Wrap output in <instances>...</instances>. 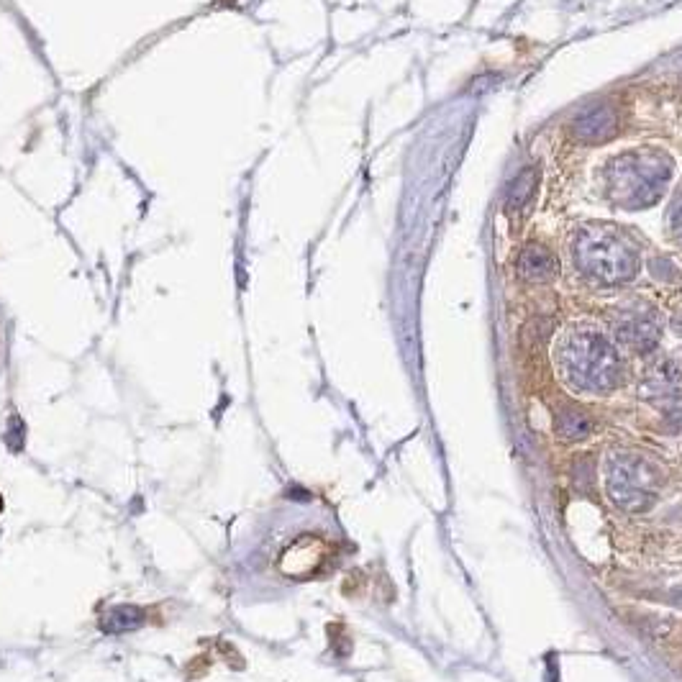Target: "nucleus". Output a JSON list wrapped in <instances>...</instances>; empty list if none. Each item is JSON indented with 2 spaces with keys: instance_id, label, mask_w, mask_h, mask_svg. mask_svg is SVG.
Returning <instances> with one entry per match:
<instances>
[{
  "instance_id": "1",
  "label": "nucleus",
  "mask_w": 682,
  "mask_h": 682,
  "mask_svg": "<svg viewBox=\"0 0 682 682\" xmlns=\"http://www.w3.org/2000/svg\"><path fill=\"white\" fill-rule=\"evenodd\" d=\"M554 365L562 380L580 393L603 395L624 383V362L616 347L588 324H572L557 336Z\"/></svg>"
},
{
  "instance_id": "9",
  "label": "nucleus",
  "mask_w": 682,
  "mask_h": 682,
  "mask_svg": "<svg viewBox=\"0 0 682 682\" xmlns=\"http://www.w3.org/2000/svg\"><path fill=\"white\" fill-rule=\"evenodd\" d=\"M554 431L559 439L583 441L593 434V418L577 406H562L554 416Z\"/></svg>"
},
{
  "instance_id": "4",
  "label": "nucleus",
  "mask_w": 682,
  "mask_h": 682,
  "mask_svg": "<svg viewBox=\"0 0 682 682\" xmlns=\"http://www.w3.org/2000/svg\"><path fill=\"white\" fill-rule=\"evenodd\" d=\"M665 485V470L634 452H616L606 459V493L626 513H647L657 506Z\"/></svg>"
},
{
  "instance_id": "5",
  "label": "nucleus",
  "mask_w": 682,
  "mask_h": 682,
  "mask_svg": "<svg viewBox=\"0 0 682 682\" xmlns=\"http://www.w3.org/2000/svg\"><path fill=\"white\" fill-rule=\"evenodd\" d=\"M662 316L657 313V308L649 306V303H626V306L618 308L613 313V334H616L618 344L636 354H647L662 339Z\"/></svg>"
},
{
  "instance_id": "7",
  "label": "nucleus",
  "mask_w": 682,
  "mask_h": 682,
  "mask_svg": "<svg viewBox=\"0 0 682 682\" xmlns=\"http://www.w3.org/2000/svg\"><path fill=\"white\" fill-rule=\"evenodd\" d=\"M621 118L611 103H593L572 124V134L583 144H603L618 134Z\"/></svg>"
},
{
  "instance_id": "2",
  "label": "nucleus",
  "mask_w": 682,
  "mask_h": 682,
  "mask_svg": "<svg viewBox=\"0 0 682 682\" xmlns=\"http://www.w3.org/2000/svg\"><path fill=\"white\" fill-rule=\"evenodd\" d=\"M572 262L588 280L616 288L639 272V249L613 224H585L572 236Z\"/></svg>"
},
{
  "instance_id": "13",
  "label": "nucleus",
  "mask_w": 682,
  "mask_h": 682,
  "mask_svg": "<svg viewBox=\"0 0 682 682\" xmlns=\"http://www.w3.org/2000/svg\"><path fill=\"white\" fill-rule=\"evenodd\" d=\"M0 511H3V498H0Z\"/></svg>"
},
{
  "instance_id": "6",
  "label": "nucleus",
  "mask_w": 682,
  "mask_h": 682,
  "mask_svg": "<svg viewBox=\"0 0 682 682\" xmlns=\"http://www.w3.org/2000/svg\"><path fill=\"white\" fill-rule=\"evenodd\" d=\"M639 395L647 403H652L659 413H665L667 418L682 416V367L665 359L657 362L652 370L647 372L644 383L639 385Z\"/></svg>"
},
{
  "instance_id": "8",
  "label": "nucleus",
  "mask_w": 682,
  "mask_h": 682,
  "mask_svg": "<svg viewBox=\"0 0 682 682\" xmlns=\"http://www.w3.org/2000/svg\"><path fill=\"white\" fill-rule=\"evenodd\" d=\"M518 272L529 283H549L557 277L559 262L547 244L531 242L518 254Z\"/></svg>"
},
{
  "instance_id": "11",
  "label": "nucleus",
  "mask_w": 682,
  "mask_h": 682,
  "mask_svg": "<svg viewBox=\"0 0 682 682\" xmlns=\"http://www.w3.org/2000/svg\"><path fill=\"white\" fill-rule=\"evenodd\" d=\"M142 624H144L142 608L118 606L103 616V621H100V629L108 631V634H126V631L139 629Z\"/></svg>"
},
{
  "instance_id": "14",
  "label": "nucleus",
  "mask_w": 682,
  "mask_h": 682,
  "mask_svg": "<svg viewBox=\"0 0 682 682\" xmlns=\"http://www.w3.org/2000/svg\"><path fill=\"white\" fill-rule=\"evenodd\" d=\"M0 344H3V339H0Z\"/></svg>"
},
{
  "instance_id": "12",
  "label": "nucleus",
  "mask_w": 682,
  "mask_h": 682,
  "mask_svg": "<svg viewBox=\"0 0 682 682\" xmlns=\"http://www.w3.org/2000/svg\"><path fill=\"white\" fill-rule=\"evenodd\" d=\"M670 229L675 231V236H680V239H682V190L675 195V200H672Z\"/></svg>"
},
{
  "instance_id": "10",
  "label": "nucleus",
  "mask_w": 682,
  "mask_h": 682,
  "mask_svg": "<svg viewBox=\"0 0 682 682\" xmlns=\"http://www.w3.org/2000/svg\"><path fill=\"white\" fill-rule=\"evenodd\" d=\"M536 185H539V170L536 167H526L524 172H518V177L508 185L506 193V213L508 216H521L534 200Z\"/></svg>"
},
{
  "instance_id": "3",
  "label": "nucleus",
  "mask_w": 682,
  "mask_h": 682,
  "mask_svg": "<svg viewBox=\"0 0 682 682\" xmlns=\"http://www.w3.org/2000/svg\"><path fill=\"white\" fill-rule=\"evenodd\" d=\"M672 159L659 149H631L618 154L606 167V195L613 206L641 211L665 195L672 180Z\"/></svg>"
}]
</instances>
